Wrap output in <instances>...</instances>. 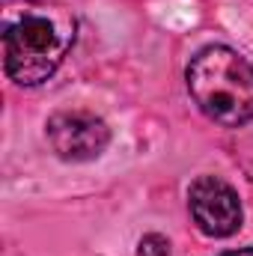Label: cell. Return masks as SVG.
I'll return each instance as SVG.
<instances>
[{
    "instance_id": "obj_1",
    "label": "cell",
    "mask_w": 253,
    "mask_h": 256,
    "mask_svg": "<svg viewBox=\"0 0 253 256\" xmlns=\"http://www.w3.org/2000/svg\"><path fill=\"white\" fill-rule=\"evenodd\" d=\"M3 72L18 86L45 84L78 39L72 9L48 0L9 3L3 9Z\"/></svg>"
},
{
    "instance_id": "obj_2",
    "label": "cell",
    "mask_w": 253,
    "mask_h": 256,
    "mask_svg": "<svg viewBox=\"0 0 253 256\" xmlns=\"http://www.w3.org/2000/svg\"><path fill=\"white\" fill-rule=\"evenodd\" d=\"M185 84L194 104L218 126L238 128L253 120V63L230 45H208L190 57Z\"/></svg>"
},
{
    "instance_id": "obj_3",
    "label": "cell",
    "mask_w": 253,
    "mask_h": 256,
    "mask_svg": "<svg viewBox=\"0 0 253 256\" xmlns=\"http://www.w3.org/2000/svg\"><path fill=\"white\" fill-rule=\"evenodd\" d=\"M188 208L196 230L208 238H226L242 230L244 212L238 194L218 176H200L188 188Z\"/></svg>"
},
{
    "instance_id": "obj_4",
    "label": "cell",
    "mask_w": 253,
    "mask_h": 256,
    "mask_svg": "<svg viewBox=\"0 0 253 256\" xmlns=\"http://www.w3.org/2000/svg\"><path fill=\"white\" fill-rule=\"evenodd\" d=\"M45 137L57 158L63 161H92L110 143V128L90 110H57L45 122Z\"/></svg>"
},
{
    "instance_id": "obj_5",
    "label": "cell",
    "mask_w": 253,
    "mask_h": 256,
    "mask_svg": "<svg viewBox=\"0 0 253 256\" xmlns=\"http://www.w3.org/2000/svg\"><path fill=\"white\" fill-rule=\"evenodd\" d=\"M137 256H170V242L161 232H146L137 244Z\"/></svg>"
},
{
    "instance_id": "obj_6",
    "label": "cell",
    "mask_w": 253,
    "mask_h": 256,
    "mask_svg": "<svg viewBox=\"0 0 253 256\" xmlns=\"http://www.w3.org/2000/svg\"><path fill=\"white\" fill-rule=\"evenodd\" d=\"M220 256H253V248H242V250H226Z\"/></svg>"
},
{
    "instance_id": "obj_7",
    "label": "cell",
    "mask_w": 253,
    "mask_h": 256,
    "mask_svg": "<svg viewBox=\"0 0 253 256\" xmlns=\"http://www.w3.org/2000/svg\"><path fill=\"white\" fill-rule=\"evenodd\" d=\"M248 173H250V176H253V161H250V164H248Z\"/></svg>"
}]
</instances>
